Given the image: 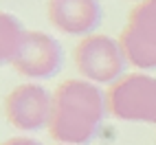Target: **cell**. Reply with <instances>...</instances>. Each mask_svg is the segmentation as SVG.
Returning a JSON list of instances; mask_svg holds the SVG:
<instances>
[{
    "mask_svg": "<svg viewBox=\"0 0 156 145\" xmlns=\"http://www.w3.org/2000/svg\"><path fill=\"white\" fill-rule=\"evenodd\" d=\"M108 95L86 79H68L53 92L48 132L62 145H88L97 139L108 115Z\"/></svg>",
    "mask_w": 156,
    "mask_h": 145,
    "instance_id": "6da1fadb",
    "label": "cell"
},
{
    "mask_svg": "<svg viewBox=\"0 0 156 145\" xmlns=\"http://www.w3.org/2000/svg\"><path fill=\"white\" fill-rule=\"evenodd\" d=\"M128 64L130 62L121 40H114L110 35L92 33L81 40L75 48V66L79 75L97 86L117 84L123 77Z\"/></svg>",
    "mask_w": 156,
    "mask_h": 145,
    "instance_id": "7a4b0ae2",
    "label": "cell"
},
{
    "mask_svg": "<svg viewBox=\"0 0 156 145\" xmlns=\"http://www.w3.org/2000/svg\"><path fill=\"white\" fill-rule=\"evenodd\" d=\"M108 110L130 123H156V77L145 72L121 77L108 90Z\"/></svg>",
    "mask_w": 156,
    "mask_h": 145,
    "instance_id": "3957f363",
    "label": "cell"
},
{
    "mask_svg": "<svg viewBox=\"0 0 156 145\" xmlns=\"http://www.w3.org/2000/svg\"><path fill=\"white\" fill-rule=\"evenodd\" d=\"M5 115L7 121L20 132H37L48 128L53 117V92L35 81L20 84L5 99Z\"/></svg>",
    "mask_w": 156,
    "mask_h": 145,
    "instance_id": "277c9868",
    "label": "cell"
},
{
    "mask_svg": "<svg viewBox=\"0 0 156 145\" xmlns=\"http://www.w3.org/2000/svg\"><path fill=\"white\" fill-rule=\"evenodd\" d=\"M121 44L132 66L156 70V0H143L130 13Z\"/></svg>",
    "mask_w": 156,
    "mask_h": 145,
    "instance_id": "5b68a950",
    "label": "cell"
},
{
    "mask_svg": "<svg viewBox=\"0 0 156 145\" xmlns=\"http://www.w3.org/2000/svg\"><path fill=\"white\" fill-rule=\"evenodd\" d=\"M64 64L62 44L44 31H29L13 68L29 81H44L55 77Z\"/></svg>",
    "mask_w": 156,
    "mask_h": 145,
    "instance_id": "8992f818",
    "label": "cell"
},
{
    "mask_svg": "<svg viewBox=\"0 0 156 145\" xmlns=\"http://www.w3.org/2000/svg\"><path fill=\"white\" fill-rule=\"evenodd\" d=\"M48 22L66 35H92L103 22L99 0H48Z\"/></svg>",
    "mask_w": 156,
    "mask_h": 145,
    "instance_id": "52a82bcc",
    "label": "cell"
},
{
    "mask_svg": "<svg viewBox=\"0 0 156 145\" xmlns=\"http://www.w3.org/2000/svg\"><path fill=\"white\" fill-rule=\"evenodd\" d=\"M27 33L29 31L22 27V22L16 16H11V13L0 16V57H2L5 66L16 64L20 51L24 46Z\"/></svg>",
    "mask_w": 156,
    "mask_h": 145,
    "instance_id": "ba28073f",
    "label": "cell"
},
{
    "mask_svg": "<svg viewBox=\"0 0 156 145\" xmlns=\"http://www.w3.org/2000/svg\"><path fill=\"white\" fill-rule=\"evenodd\" d=\"M2 145H42L35 139H29V136H13V139H7Z\"/></svg>",
    "mask_w": 156,
    "mask_h": 145,
    "instance_id": "9c48e42d",
    "label": "cell"
}]
</instances>
